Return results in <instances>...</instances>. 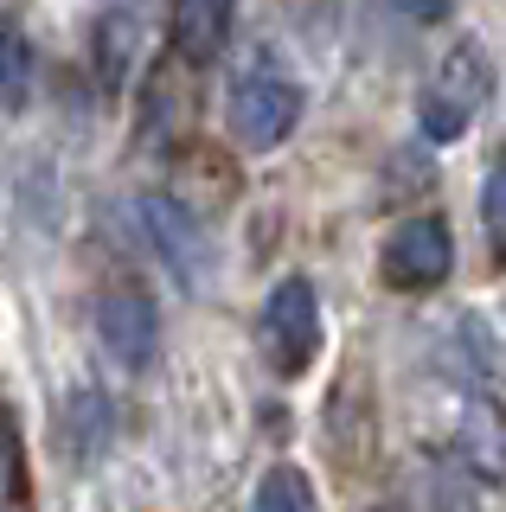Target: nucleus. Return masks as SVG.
<instances>
[{
  "mask_svg": "<svg viewBox=\"0 0 506 512\" xmlns=\"http://www.w3.org/2000/svg\"><path fill=\"white\" fill-rule=\"evenodd\" d=\"M449 512H462V506H449Z\"/></svg>",
  "mask_w": 506,
  "mask_h": 512,
  "instance_id": "nucleus-14",
  "label": "nucleus"
},
{
  "mask_svg": "<svg viewBox=\"0 0 506 512\" xmlns=\"http://www.w3.org/2000/svg\"><path fill=\"white\" fill-rule=\"evenodd\" d=\"M97 340L122 372H141L154 359V340H161V308L135 288H109L97 301Z\"/></svg>",
  "mask_w": 506,
  "mask_h": 512,
  "instance_id": "nucleus-6",
  "label": "nucleus"
},
{
  "mask_svg": "<svg viewBox=\"0 0 506 512\" xmlns=\"http://www.w3.org/2000/svg\"><path fill=\"white\" fill-rule=\"evenodd\" d=\"M481 224H487L494 256L506 263V154H494V167H487V180H481Z\"/></svg>",
  "mask_w": 506,
  "mask_h": 512,
  "instance_id": "nucleus-11",
  "label": "nucleus"
},
{
  "mask_svg": "<svg viewBox=\"0 0 506 512\" xmlns=\"http://www.w3.org/2000/svg\"><path fill=\"white\" fill-rule=\"evenodd\" d=\"M257 333H263V359H270L282 378H302L314 365V352H321V295H314V282L282 276L270 295H263Z\"/></svg>",
  "mask_w": 506,
  "mask_h": 512,
  "instance_id": "nucleus-4",
  "label": "nucleus"
},
{
  "mask_svg": "<svg viewBox=\"0 0 506 512\" xmlns=\"http://www.w3.org/2000/svg\"><path fill=\"white\" fill-rule=\"evenodd\" d=\"M449 269H455V231L436 212L404 218L385 237V250H378V276L398 288V295H430V288L449 282Z\"/></svg>",
  "mask_w": 506,
  "mask_h": 512,
  "instance_id": "nucleus-5",
  "label": "nucleus"
},
{
  "mask_svg": "<svg viewBox=\"0 0 506 512\" xmlns=\"http://www.w3.org/2000/svg\"><path fill=\"white\" fill-rule=\"evenodd\" d=\"M487 96H494V64H487V52H481L474 39L449 45V52H442V64L430 71V84H423V96H417V122H423V135H430L436 148L462 141V135H468V122L481 116Z\"/></svg>",
  "mask_w": 506,
  "mask_h": 512,
  "instance_id": "nucleus-2",
  "label": "nucleus"
},
{
  "mask_svg": "<svg viewBox=\"0 0 506 512\" xmlns=\"http://www.w3.org/2000/svg\"><path fill=\"white\" fill-rule=\"evenodd\" d=\"M26 84H33V45L13 13H0V103H26Z\"/></svg>",
  "mask_w": 506,
  "mask_h": 512,
  "instance_id": "nucleus-10",
  "label": "nucleus"
},
{
  "mask_svg": "<svg viewBox=\"0 0 506 512\" xmlns=\"http://www.w3.org/2000/svg\"><path fill=\"white\" fill-rule=\"evenodd\" d=\"M391 7H398V13H404V20H417V26H436V20H442V13H449V7H455V0H391Z\"/></svg>",
  "mask_w": 506,
  "mask_h": 512,
  "instance_id": "nucleus-13",
  "label": "nucleus"
},
{
  "mask_svg": "<svg viewBox=\"0 0 506 512\" xmlns=\"http://www.w3.org/2000/svg\"><path fill=\"white\" fill-rule=\"evenodd\" d=\"M250 512H321V493L295 461H276V468H263L257 493H250Z\"/></svg>",
  "mask_w": 506,
  "mask_h": 512,
  "instance_id": "nucleus-9",
  "label": "nucleus"
},
{
  "mask_svg": "<svg viewBox=\"0 0 506 512\" xmlns=\"http://www.w3.org/2000/svg\"><path fill=\"white\" fill-rule=\"evenodd\" d=\"M20 500V436H13V416L0 410V512H13Z\"/></svg>",
  "mask_w": 506,
  "mask_h": 512,
  "instance_id": "nucleus-12",
  "label": "nucleus"
},
{
  "mask_svg": "<svg viewBox=\"0 0 506 512\" xmlns=\"http://www.w3.org/2000/svg\"><path fill=\"white\" fill-rule=\"evenodd\" d=\"M237 0H167V45L180 64H218L231 45Z\"/></svg>",
  "mask_w": 506,
  "mask_h": 512,
  "instance_id": "nucleus-7",
  "label": "nucleus"
},
{
  "mask_svg": "<svg viewBox=\"0 0 506 512\" xmlns=\"http://www.w3.org/2000/svg\"><path fill=\"white\" fill-rule=\"evenodd\" d=\"M302 109H308V96L295 84V71L270 52L250 58L244 71L231 77V96H225V122H231V135H237L244 154H276L282 141L302 128Z\"/></svg>",
  "mask_w": 506,
  "mask_h": 512,
  "instance_id": "nucleus-1",
  "label": "nucleus"
},
{
  "mask_svg": "<svg viewBox=\"0 0 506 512\" xmlns=\"http://www.w3.org/2000/svg\"><path fill=\"white\" fill-rule=\"evenodd\" d=\"M455 455L474 480H506V410L494 397H468L462 429H455Z\"/></svg>",
  "mask_w": 506,
  "mask_h": 512,
  "instance_id": "nucleus-8",
  "label": "nucleus"
},
{
  "mask_svg": "<svg viewBox=\"0 0 506 512\" xmlns=\"http://www.w3.org/2000/svg\"><path fill=\"white\" fill-rule=\"evenodd\" d=\"M135 224H141V237H148L154 263H161L186 295H205V282H212V237H205L193 205H180L173 192H141Z\"/></svg>",
  "mask_w": 506,
  "mask_h": 512,
  "instance_id": "nucleus-3",
  "label": "nucleus"
}]
</instances>
